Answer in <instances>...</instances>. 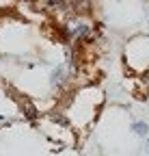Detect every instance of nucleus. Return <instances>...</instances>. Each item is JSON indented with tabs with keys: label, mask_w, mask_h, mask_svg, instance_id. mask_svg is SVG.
I'll return each mask as SVG.
<instances>
[{
	"label": "nucleus",
	"mask_w": 149,
	"mask_h": 156,
	"mask_svg": "<svg viewBox=\"0 0 149 156\" xmlns=\"http://www.w3.org/2000/svg\"><path fill=\"white\" fill-rule=\"evenodd\" d=\"M104 102V93L95 85H84L76 89V93L71 95V100L67 104V119L69 124H78V126H89L100 111Z\"/></svg>",
	"instance_id": "obj_1"
},
{
	"label": "nucleus",
	"mask_w": 149,
	"mask_h": 156,
	"mask_svg": "<svg viewBox=\"0 0 149 156\" xmlns=\"http://www.w3.org/2000/svg\"><path fill=\"white\" fill-rule=\"evenodd\" d=\"M123 58L132 74L143 76L149 72V35H134L132 39H127Z\"/></svg>",
	"instance_id": "obj_2"
},
{
	"label": "nucleus",
	"mask_w": 149,
	"mask_h": 156,
	"mask_svg": "<svg viewBox=\"0 0 149 156\" xmlns=\"http://www.w3.org/2000/svg\"><path fill=\"white\" fill-rule=\"evenodd\" d=\"M132 132H134L136 136H141V139H147V136H149V124L143 122V119H136V122L132 124Z\"/></svg>",
	"instance_id": "obj_3"
},
{
	"label": "nucleus",
	"mask_w": 149,
	"mask_h": 156,
	"mask_svg": "<svg viewBox=\"0 0 149 156\" xmlns=\"http://www.w3.org/2000/svg\"><path fill=\"white\" fill-rule=\"evenodd\" d=\"M145 152H147V154H149V139H147V141H145Z\"/></svg>",
	"instance_id": "obj_4"
}]
</instances>
